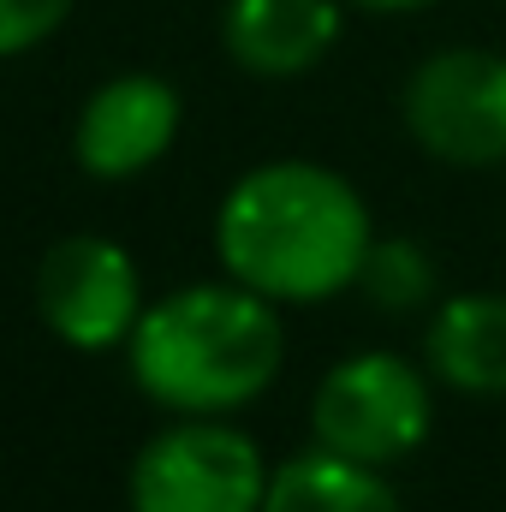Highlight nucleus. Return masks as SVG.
<instances>
[{"label":"nucleus","mask_w":506,"mask_h":512,"mask_svg":"<svg viewBox=\"0 0 506 512\" xmlns=\"http://www.w3.org/2000/svg\"><path fill=\"white\" fill-rule=\"evenodd\" d=\"M36 310L42 322L78 346V352H108L131 340L137 328V268L114 239L96 233H72L36 268Z\"/></svg>","instance_id":"6"},{"label":"nucleus","mask_w":506,"mask_h":512,"mask_svg":"<svg viewBox=\"0 0 506 512\" xmlns=\"http://www.w3.org/2000/svg\"><path fill=\"white\" fill-rule=\"evenodd\" d=\"M429 382L387 352H364L334 364L316 399H310V429L328 453L358 459V465H393L423 447L429 435Z\"/></svg>","instance_id":"3"},{"label":"nucleus","mask_w":506,"mask_h":512,"mask_svg":"<svg viewBox=\"0 0 506 512\" xmlns=\"http://www.w3.org/2000/svg\"><path fill=\"white\" fill-rule=\"evenodd\" d=\"M66 12H72V0H0V60L48 42L66 24Z\"/></svg>","instance_id":"12"},{"label":"nucleus","mask_w":506,"mask_h":512,"mask_svg":"<svg viewBox=\"0 0 506 512\" xmlns=\"http://www.w3.org/2000/svg\"><path fill=\"white\" fill-rule=\"evenodd\" d=\"M262 512H405L399 495L376 477V465L340 459V453H304L268 477Z\"/></svg>","instance_id":"10"},{"label":"nucleus","mask_w":506,"mask_h":512,"mask_svg":"<svg viewBox=\"0 0 506 512\" xmlns=\"http://www.w3.org/2000/svg\"><path fill=\"white\" fill-rule=\"evenodd\" d=\"M221 262L274 304H316L358 280L376 245L364 197L316 161H268L245 173L215 221Z\"/></svg>","instance_id":"1"},{"label":"nucleus","mask_w":506,"mask_h":512,"mask_svg":"<svg viewBox=\"0 0 506 512\" xmlns=\"http://www.w3.org/2000/svg\"><path fill=\"white\" fill-rule=\"evenodd\" d=\"M429 364L459 393H506V292H459L429 322Z\"/></svg>","instance_id":"9"},{"label":"nucleus","mask_w":506,"mask_h":512,"mask_svg":"<svg viewBox=\"0 0 506 512\" xmlns=\"http://www.w3.org/2000/svg\"><path fill=\"white\" fill-rule=\"evenodd\" d=\"M262 495L256 441L215 417L161 429L131 465V512H262Z\"/></svg>","instance_id":"4"},{"label":"nucleus","mask_w":506,"mask_h":512,"mask_svg":"<svg viewBox=\"0 0 506 512\" xmlns=\"http://www.w3.org/2000/svg\"><path fill=\"white\" fill-rule=\"evenodd\" d=\"M352 6H370V12H411V6H429V0H352Z\"/></svg>","instance_id":"13"},{"label":"nucleus","mask_w":506,"mask_h":512,"mask_svg":"<svg viewBox=\"0 0 506 512\" xmlns=\"http://www.w3.org/2000/svg\"><path fill=\"white\" fill-rule=\"evenodd\" d=\"M173 131H179L173 84H161L149 72L108 78L78 114V167L96 179H131L167 155Z\"/></svg>","instance_id":"7"},{"label":"nucleus","mask_w":506,"mask_h":512,"mask_svg":"<svg viewBox=\"0 0 506 512\" xmlns=\"http://www.w3.org/2000/svg\"><path fill=\"white\" fill-rule=\"evenodd\" d=\"M280 316L251 286H185L149 304L131 328L137 387L185 417H221L251 405L280 376Z\"/></svg>","instance_id":"2"},{"label":"nucleus","mask_w":506,"mask_h":512,"mask_svg":"<svg viewBox=\"0 0 506 512\" xmlns=\"http://www.w3.org/2000/svg\"><path fill=\"white\" fill-rule=\"evenodd\" d=\"M358 286H364V298L376 310L405 316V310H417V304L435 298V262L411 239H381V245H370L364 268H358Z\"/></svg>","instance_id":"11"},{"label":"nucleus","mask_w":506,"mask_h":512,"mask_svg":"<svg viewBox=\"0 0 506 512\" xmlns=\"http://www.w3.org/2000/svg\"><path fill=\"white\" fill-rule=\"evenodd\" d=\"M221 36H227V54L245 72L298 78L334 48L340 6L334 0H227Z\"/></svg>","instance_id":"8"},{"label":"nucleus","mask_w":506,"mask_h":512,"mask_svg":"<svg viewBox=\"0 0 506 512\" xmlns=\"http://www.w3.org/2000/svg\"><path fill=\"white\" fill-rule=\"evenodd\" d=\"M405 126L447 167L506 161V54L441 48L405 84Z\"/></svg>","instance_id":"5"}]
</instances>
